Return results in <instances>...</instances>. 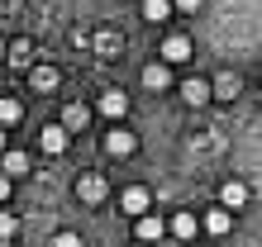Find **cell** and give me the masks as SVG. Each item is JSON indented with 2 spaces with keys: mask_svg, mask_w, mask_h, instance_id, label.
Listing matches in <instances>:
<instances>
[{
  "mask_svg": "<svg viewBox=\"0 0 262 247\" xmlns=\"http://www.w3.org/2000/svg\"><path fill=\"white\" fill-rule=\"evenodd\" d=\"M115 48H119V38H115V34H100V53H105V57H110Z\"/></svg>",
  "mask_w": 262,
  "mask_h": 247,
  "instance_id": "7402d4cb",
  "label": "cell"
},
{
  "mask_svg": "<svg viewBox=\"0 0 262 247\" xmlns=\"http://www.w3.org/2000/svg\"><path fill=\"white\" fill-rule=\"evenodd\" d=\"M200 228H205V233H214V238H224L229 228H234V214H229V209H210L205 219H200Z\"/></svg>",
  "mask_w": 262,
  "mask_h": 247,
  "instance_id": "ba28073f",
  "label": "cell"
},
{
  "mask_svg": "<svg viewBox=\"0 0 262 247\" xmlns=\"http://www.w3.org/2000/svg\"><path fill=\"white\" fill-rule=\"evenodd\" d=\"M167 14H172V0H143V19H167Z\"/></svg>",
  "mask_w": 262,
  "mask_h": 247,
  "instance_id": "e0dca14e",
  "label": "cell"
},
{
  "mask_svg": "<svg viewBox=\"0 0 262 247\" xmlns=\"http://www.w3.org/2000/svg\"><path fill=\"white\" fill-rule=\"evenodd\" d=\"M257 76H262V71H257Z\"/></svg>",
  "mask_w": 262,
  "mask_h": 247,
  "instance_id": "f546056e",
  "label": "cell"
},
{
  "mask_svg": "<svg viewBox=\"0 0 262 247\" xmlns=\"http://www.w3.org/2000/svg\"><path fill=\"white\" fill-rule=\"evenodd\" d=\"M0 171H5L10 181L24 176V171H29V157H24V152H5V157H0Z\"/></svg>",
  "mask_w": 262,
  "mask_h": 247,
  "instance_id": "9a60e30c",
  "label": "cell"
},
{
  "mask_svg": "<svg viewBox=\"0 0 262 247\" xmlns=\"http://www.w3.org/2000/svg\"><path fill=\"white\" fill-rule=\"evenodd\" d=\"M53 247H86V242L76 238V233H57V238H53Z\"/></svg>",
  "mask_w": 262,
  "mask_h": 247,
  "instance_id": "44dd1931",
  "label": "cell"
},
{
  "mask_svg": "<svg viewBox=\"0 0 262 247\" xmlns=\"http://www.w3.org/2000/svg\"><path fill=\"white\" fill-rule=\"evenodd\" d=\"M238 95V76H220L214 81V100H234Z\"/></svg>",
  "mask_w": 262,
  "mask_h": 247,
  "instance_id": "ac0fdd59",
  "label": "cell"
},
{
  "mask_svg": "<svg viewBox=\"0 0 262 247\" xmlns=\"http://www.w3.org/2000/svg\"><path fill=\"white\" fill-rule=\"evenodd\" d=\"M29 53H34V48H29L24 38H19V43H10V62H14V67H24V62H29Z\"/></svg>",
  "mask_w": 262,
  "mask_h": 247,
  "instance_id": "ffe728a7",
  "label": "cell"
},
{
  "mask_svg": "<svg viewBox=\"0 0 262 247\" xmlns=\"http://www.w3.org/2000/svg\"><path fill=\"white\" fill-rule=\"evenodd\" d=\"M220 200H224V209H243V205H248V185H243V181H224Z\"/></svg>",
  "mask_w": 262,
  "mask_h": 247,
  "instance_id": "30bf717a",
  "label": "cell"
},
{
  "mask_svg": "<svg viewBox=\"0 0 262 247\" xmlns=\"http://www.w3.org/2000/svg\"><path fill=\"white\" fill-rule=\"evenodd\" d=\"M158 247H181V242H177V238H172V242H167V238H162V242H158Z\"/></svg>",
  "mask_w": 262,
  "mask_h": 247,
  "instance_id": "d4e9b609",
  "label": "cell"
},
{
  "mask_svg": "<svg viewBox=\"0 0 262 247\" xmlns=\"http://www.w3.org/2000/svg\"><path fill=\"white\" fill-rule=\"evenodd\" d=\"M19 119H24V105L14 95H0V129H14Z\"/></svg>",
  "mask_w": 262,
  "mask_h": 247,
  "instance_id": "4fadbf2b",
  "label": "cell"
},
{
  "mask_svg": "<svg viewBox=\"0 0 262 247\" xmlns=\"http://www.w3.org/2000/svg\"><path fill=\"white\" fill-rule=\"evenodd\" d=\"M14 233H19V219H14L10 209H0V242H10Z\"/></svg>",
  "mask_w": 262,
  "mask_h": 247,
  "instance_id": "d6986e66",
  "label": "cell"
},
{
  "mask_svg": "<svg viewBox=\"0 0 262 247\" xmlns=\"http://www.w3.org/2000/svg\"><path fill=\"white\" fill-rule=\"evenodd\" d=\"M143 86L148 90H167L172 86V67H167V62H148L143 67Z\"/></svg>",
  "mask_w": 262,
  "mask_h": 247,
  "instance_id": "52a82bcc",
  "label": "cell"
},
{
  "mask_svg": "<svg viewBox=\"0 0 262 247\" xmlns=\"http://www.w3.org/2000/svg\"><path fill=\"white\" fill-rule=\"evenodd\" d=\"M162 233H167V224L158 214H143V219H138V242H162Z\"/></svg>",
  "mask_w": 262,
  "mask_h": 247,
  "instance_id": "8fae6325",
  "label": "cell"
},
{
  "mask_svg": "<svg viewBox=\"0 0 262 247\" xmlns=\"http://www.w3.org/2000/svg\"><path fill=\"white\" fill-rule=\"evenodd\" d=\"M105 190H110V185H105V176H96V171H86L81 181H76V200H81V205H100Z\"/></svg>",
  "mask_w": 262,
  "mask_h": 247,
  "instance_id": "7a4b0ae2",
  "label": "cell"
},
{
  "mask_svg": "<svg viewBox=\"0 0 262 247\" xmlns=\"http://www.w3.org/2000/svg\"><path fill=\"white\" fill-rule=\"evenodd\" d=\"M148 205H152V200H148V190H143V185H129V190L119 195V209H124V214H134V219H143V214H148Z\"/></svg>",
  "mask_w": 262,
  "mask_h": 247,
  "instance_id": "277c9868",
  "label": "cell"
},
{
  "mask_svg": "<svg viewBox=\"0 0 262 247\" xmlns=\"http://www.w3.org/2000/svg\"><path fill=\"white\" fill-rule=\"evenodd\" d=\"M67 143H72V133L62 129V124H43V129H38V147L48 152V157H62Z\"/></svg>",
  "mask_w": 262,
  "mask_h": 247,
  "instance_id": "6da1fadb",
  "label": "cell"
},
{
  "mask_svg": "<svg viewBox=\"0 0 262 247\" xmlns=\"http://www.w3.org/2000/svg\"><path fill=\"white\" fill-rule=\"evenodd\" d=\"M158 57L167 62V67H172V62H186V57H191V38H186V34H167Z\"/></svg>",
  "mask_w": 262,
  "mask_h": 247,
  "instance_id": "3957f363",
  "label": "cell"
},
{
  "mask_svg": "<svg viewBox=\"0 0 262 247\" xmlns=\"http://www.w3.org/2000/svg\"><path fill=\"white\" fill-rule=\"evenodd\" d=\"M195 228H200V224H195V214H191V209H181L177 219H172V238H177V242H186V238H195Z\"/></svg>",
  "mask_w": 262,
  "mask_h": 247,
  "instance_id": "5bb4252c",
  "label": "cell"
},
{
  "mask_svg": "<svg viewBox=\"0 0 262 247\" xmlns=\"http://www.w3.org/2000/svg\"><path fill=\"white\" fill-rule=\"evenodd\" d=\"M5 200H10V176L0 171V205H5Z\"/></svg>",
  "mask_w": 262,
  "mask_h": 247,
  "instance_id": "cb8c5ba5",
  "label": "cell"
},
{
  "mask_svg": "<svg viewBox=\"0 0 262 247\" xmlns=\"http://www.w3.org/2000/svg\"><path fill=\"white\" fill-rule=\"evenodd\" d=\"M210 95H214V86L200 81V76H195V81H181V100H186V105H205Z\"/></svg>",
  "mask_w": 262,
  "mask_h": 247,
  "instance_id": "9c48e42d",
  "label": "cell"
},
{
  "mask_svg": "<svg viewBox=\"0 0 262 247\" xmlns=\"http://www.w3.org/2000/svg\"><path fill=\"white\" fill-rule=\"evenodd\" d=\"M134 147H138V138H134L129 129H115V133H105V152H110V157H129Z\"/></svg>",
  "mask_w": 262,
  "mask_h": 247,
  "instance_id": "8992f818",
  "label": "cell"
},
{
  "mask_svg": "<svg viewBox=\"0 0 262 247\" xmlns=\"http://www.w3.org/2000/svg\"><path fill=\"white\" fill-rule=\"evenodd\" d=\"M134 247H148V242H134Z\"/></svg>",
  "mask_w": 262,
  "mask_h": 247,
  "instance_id": "83f0119b",
  "label": "cell"
},
{
  "mask_svg": "<svg viewBox=\"0 0 262 247\" xmlns=\"http://www.w3.org/2000/svg\"><path fill=\"white\" fill-rule=\"evenodd\" d=\"M124 110H129V95H124V90H100V114L105 119H124Z\"/></svg>",
  "mask_w": 262,
  "mask_h": 247,
  "instance_id": "5b68a950",
  "label": "cell"
},
{
  "mask_svg": "<svg viewBox=\"0 0 262 247\" xmlns=\"http://www.w3.org/2000/svg\"><path fill=\"white\" fill-rule=\"evenodd\" d=\"M0 247H10V242H0Z\"/></svg>",
  "mask_w": 262,
  "mask_h": 247,
  "instance_id": "f1b7e54d",
  "label": "cell"
},
{
  "mask_svg": "<svg viewBox=\"0 0 262 247\" xmlns=\"http://www.w3.org/2000/svg\"><path fill=\"white\" fill-rule=\"evenodd\" d=\"M29 86H34L38 95H53V90H57V71L53 67H34V71H29Z\"/></svg>",
  "mask_w": 262,
  "mask_h": 247,
  "instance_id": "7c38bea8",
  "label": "cell"
},
{
  "mask_svg": "<svg viewBox=\"0 0 262 247\" xmlns=\"http://www.w3.org/2000/svg\"><path fill=\"white\" fill-rule=\"evenodd\" d=\"M0 62H5V38H0Z\"/></svg>",
  "mask_w": 262,
  "mask_h": 247,
  "instance_id": "4316f807",
  "label": "cell"
},
{
  "mask_svg": "<svg viewBox=\"0 0 262 247\" xmlns=\"http://www.w3.org/2000/svg\"><path fill=\"white\" fill-rule=\"evenodd\" d=\"M172 5H177V10H186V14H195L200 5H205V0H172Z\"/></svg>",
  "mask_w": 262,
  "mask_h": 247,
  "instance_id": "603a6c76",
  "label": "cell"
},
{
  "mask_svg": "<svg viewBox=\"0 0 262 247\" xmlns=\"http://www.w3.org/2000/svg\"><path fill=\"white\" fill-rule=\"evenodd\" d=\"M0 157H5V129H0Z\"/></svg>",
  "mask_w": 262,
  "mask_h": 247,
  "instance_id": "484cf974",
  "label": "cell"
},
{
  "mask_svg": "<svg viewBox=\"0 0 262 247\" xmlns=\"http://www.w3.org/2000/svg\"><path fill=\"white\" fill-rule=\"evenodd\" d=\"M86 119H91L86 105H67V110H62V129H67V133H72V129H86Z\"/></svg>",
  "mask_w": 262,
  "mask_h": 247,
  "instance_id": "2e32d148",
  "label": "cell"
}]
</instances>
